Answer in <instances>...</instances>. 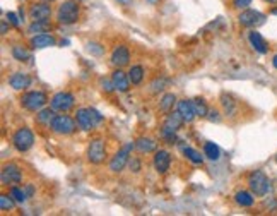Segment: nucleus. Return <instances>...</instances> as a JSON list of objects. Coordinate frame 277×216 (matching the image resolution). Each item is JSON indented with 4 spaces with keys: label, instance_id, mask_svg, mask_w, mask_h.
I'll list each match as a JSON object with an SVG mask.
<instances>
[{
    "label": "nucleus",
    "instance_id": "nucleus-37",
    "mask_svg": "<svg viewBox=\"0 0 277 216\" xmlns=\"http://www.w3.org/2000/svg\"><path fill=\"white\" fill-rule=\"evenodd\" d=\"M128 163H130V170L132 172H138L141 170V161H138L137 158H132V160H128Z\"/></svg>",
    "mask_w": 277,
    "mask_h": 216
},
{
    "label": "nucleus",
    "instance_id": "nucleus-9",
    "mask_svg": "<svg viewBox=\"0 0 277 216\" xmlns=\"http://www.w3.org/2000/svg\"><path fill=\"white\" fill-rule=\"evenodd\" d=\"M238 22L245 28H258L265 22V14L255 11V9H245L238 16Z\"/></svg>",
    "mask_w": 277,
    "mask_h": 216
},
{
    "label": "nucleus",
    "instance_id": "nucleus-19",
    "mask_svg": "<svg viewBox=\"0 0 277 216\" xmlns=\"http://www.w3.org/2000/svg\"><path fill=\"white\" fill-rule=\"evenodd\" d=\"M57 45V40L53 38L52 34H47V33H39V34H34L31 38V47L33 48H48V47H55Z\"/></svg>",
    "mask_w": 277,
    "mask_h": 216
},
{
    "label": "nucleus",
    "instance_id": "nucleus-33",
    "mask_svg": "<svg viewBox=\"0 0 277 216\" xmlns=\"http://www.w3.org/2000/svg\"><path fill=\"white\" fill-rule=\"evenodd\" d=\"M11 196L14 197L16 202H24L28 199V194H26L24 189H19V187H12L11 189Z\"/></svg>",
    "mask_w": 277,
    "mask_h": 216
},
{
    "label": "nucleus",
    "instance_id": "nucleus-13",
    "mask_svg": "<svg viewBox=\"0 0 277 216\" xmlns=\"http://www.w3.org/2000/svg\"><path fill=\"white\" fill-rule=\"evenodd\" d=\"M111 83H113L115 89L120 93H127L128 89H130V84H132L130 79H128V74H125L120 67L113 72V74H111Z\"/></svg>",
    "mask_w": 277,
    "mask_h": 216
},
{
    "label": "nucleus",
    "instance_id": "nucleus-2",
    "mask_svg": "<svg viewBox=\"0 0 277 216\" xmlns=\"http://www.w3.org/2000/svg\"><path fill=\"white\" fill-rule=\"evenodd\" d=\"M248 187L255 196L262 197L269 192L270 180L265 173L262 172V170H255V172H252L248 175Z\"/></svg>",
    "mask_w": 277,
    "mask_h": 216
},
{
    "label": "nucleus",
    "instance_id": "nucleus-21",
    "mask_svg": "<svg viewBox=\"0 0 277 216\" xmlns=\"http://www.w3.org/2000/svg\"><path fill=\"white\" fill-rule=\"evenodd\" d=\"M135 148L141 153H153L158 148V142L153 137H138L135 141Z\"/></svg>",
    "mask_w": 277,
    "mask_h": 216
},
{
    "label": "nucleus",
    "instance_id": "nucleus-11",
    "mask_svg": "<svg viewBox=\"0 0 277 216\" xmlns=\"http://www.w3.org/2000/svg\"><path fill=\"white\" fill-rule=\"evenodd\" d=\"M52 16V6L47 2H38L29 7V17L33 21H48Z\"/></svg>",
    "mask_w": 277,
    "mask_h": 216
},
{
    "label": "nucleus",
    "instance_id": "nucleus-28",
    "mask_svg": "<svg viewBox=\"0 0 277 216\" xmlns=\"http://www.w3.org/2000/svg\"><path fill=\"white\" fill-rule=\"evenodd\" d=\"M183 155H185L187 158H189L192 163H195V165H202V161H204V156L200 155L197 150H194V148H190V146L183 148Z\"/></svg>",
    "mask_w": 277,
    "mask_h": 216
},
{
    "label": "nucleus",
    "instance_id": "nucleus-44",
    "mask_svg": "<svg viewBox=\"0 0 277 216\" xmlns=\"http://www.w3.org/2000/svg\"><path fill=\"white\" fill-rule=\"evenodd\" d=\"M270 12H272V14H274V16H277V9H272Z\"/></svg>",
    "mask_w": 277,
    "mask_h": 216
},
{
    "label": "nucleus",
    "instance_id": "nucleus-41",
    "mask_svg": "<svg viewBox=\"0 0 277 216\" xmlns=\"http://www.w3.org/2000/svg\"><path fill=\"white\" fill-rule=\"evenodd\" d=\"M272 65H274V67H275V69H277V53H275V55H274V57H272Z\"/></svg>",
    "mask_w": 277,
    "mask_h": 216
},
{
    "label": "nucleus",
    "instance_id": "nucleus-24",
    "mask_svg": "<svg viewBox=\"0 0 277 216\" xmlns=\"http://www.w3.org/2000/svg\"><path fill=\"white\" fill-rule=\"evenodd\" d=\"M221 105H222V108H224L226 115L233 117L236 114V103H235L233 98L229 96V94H226V93L221 94Z\"/></svg>",
    "mask_w": 277,
    "mask_h": 216
},
{
    "label": "nucleus",
    "instance_id": "nucleus-26",
    "mask_svg": "<svg viewBox=\"0 0 277 216\" xmlns=\"http://www.w3.org/2000/svg\"><path fill=\"white\" fill-rule=\"evenodd\" d=\"M175 103H176V96H175V94H173V93H166L163 98H161V101H159V110L164 112V114H168V112L171 110Z\"/></svg>",
    "mask_w": 277,
    "mask_h": 216
},
{
    "label": "nucleus",
    "instance_id": "nucleus-40",
    "mask_svg": "<svg viewBox=\"0 0 277 216\" xmlns=\"http://www.w3.org/2000/svg\"><path fill=\"white\" fill-rule=\"evenodd\" d=\"M6 33H7V22L2 21V34H6Z\"/></svg>",
    "mask_w": 277,
    "mask_h": 216
},
{
    "label": "nucleus",
    "instance_id": "nucleus-14",
    "mask_svg": "<svg viewBox=\"0 0 277 216\" xmlns=\"http://www.w3.org/2000/svg\"><path fill=\"white\" fill-rule=\"evenodd\" d=\"M128 60H130V52H128V48L125 47V45H118V47L111 52V64L115 67L122 69V67L128 64Z\"/></svg>",
    "mask_w": 277,
    "mask_h": 216
},
{
    "label": "nucleus",
    "instance_id": "nucleus-31",
    "mask_svg": "<svg viewBox=\"0 0 277 216\" xmlns=\"http://www.w3.org/2000/svg\"><path fill=\"white\" fill-rule=\"evenodd\" d=\"M16 199L12 196H7V194H2L0 196V209L2 211H11V209H14V202Z\"/></svg>",
    "mask_w": 277,
    "mask_h": 216
},
{
    "label": "nucleus",
    "instance_id": "nucleus-22",
    "mask_svg": "<svg viewBox=\"0 0 277 216\" xmlns=\"http://www.w3.org/2000/svg\"><path fill=\"white\" fill-rule=\"evenodd\" d=\"M183 117L180 115V112H175V114H169L168 117H166V120H164V127H168V129H171V130H176L181 127L183 125Z\"/></svg>",
    "mask_w": 277,
    "mask_h": 216
},
{
    "label": "nucleus",
    "instance_id": "nucleus-3",
    "mask_svg": "<svg viewBox=\"0 0 277 216\" xmlns=\"http://www.w3.org/2000/svg\"><path fill=\"white\" fill-rule=\"evenodd\" d=\"M77 127H79L77 122L69 115H55V119L52 120V125H50L53 132L60 134V136H70V134L75 132Z\"/></svg>",
    "mask_w": 277,
    "mask_h": 216
},
{
    "label": "nucleus",
    "instance_id": "nucleus-38",
    "mask_svg": "<svg viewBox=\"0 0 277 216\" xmlns=\"http://www.w3.org/2000/svg\"><path fill=\"white\" fill-rule=\"evenodd\" d=\"M207 117H209V120H212V122H219V114L216 110H209Z\"/></svg>",
    "mask_w": 277,
    "mask_h": 216
},
{
    "label": "nucleus",
    "instance_id": "nucleus-23",
    "mask_svg": "<svg viewBox=\"0 0 277 216\" xmlns=\"http://www.w3.org/2000/svg\"><path fill=\"white\" fill-rule=\"evenodd\" d=\"M53 119H55V110H53V108H41V110L38 112V115H36L38 122L41 125H48V127L52 125Z\"/></svg>",
    "mask_w": 277,
    "mask_h": 216
},
{
    "label": "nucleus",
    "instance_id": "nucleus-45",
    "mask_svg": "<svg viewBox=\"0 0 277 216\" xmlns=\"http://www.w3.org/2000/svg\"><path fill=\"white\" fill-rule=\"evenodd\" d=\"M149 2H154V0H149Z\"/></svg>",
    "mask_w": 277,
    "mask_h": 216
},
{
    "label": "nucleus",
    "instance_id": "nucleus-10",
    "mask_svg": "<svg viewBox=\"0 0 277 216\" xmlns=\"http://www.w3.org/2000/svg\"><path fill=\"white\" fill-rule=\"evenodd\" d=\"M74 103H75L74 94H70L67 91H60L52 98L50 105L55 112H62V114H65V112H69L70 108L74 106Z\"/></svg>",
    "mask_w": 277,
    "mask_h": 216
},
{
    "label": "nucleus",
    "instance_id": "nucleus-17",
    "mask_svg": "<svg viewBox=\"0 0 277 216\" xmlns=\"http://www.w3.org/2000/svg\"><path fill=\"white\" fill-rule=\"evenodd\" d=\"M9 84L16 91H22V89L31 86V78L28 74H22V72H14V74L9 78Z\"/></svg>",
    "mask_w": 277,
    "mask_h": 216
},
{
    "label": "nucleus",
    "instance_id": "nucleus-46",
    "mask_svg": "<svg viewBox=\"0 0 277 216\" xmlns=\"http://www.w3.org/2000/svg\"><path fill=\"white\" fill-rule=\"evenodd\" d=\"M47 2H52V0H47Z\"/></svg>",
    "mask_w": 277,
    "mask_h": 216
},
{
    "label": "nucleus",
    "instance_id": "nucleus-12",
    "mask_svg": "<svg viewBox=\"0 0 277 216\" xmlns=\"http://www.w3.org/2000/svg\"><path fill=\"white\" fill-rule=\"evenodd\" d=\"M22 180V173L19 170V166L9 163L2 168V184L9 186V184H19Z\"/></svg>",
    "mask_w": 277,
    "mask_h": 216
},
{
    "label": "nucleus",
    "instance_id": "nucleus-32",
    "mask_svg": "<svg viewBox=\"0 0 277 216\" xmlns=\"http://www.w3.org/2000/svg\"><path fill=\"white\" fill-rule=\"evenodd\" d=\"M194 105H195V112H197V117H207L209 108H207V105H205L204 100L197 98V100L194 101Z\"/></svg>",
    "mask_w": 277,
    "mask_h": 216
},
{
    "label": "nucleus",
    "instance_id": "nucleus-15",
    "mask_svg": "<svg viewBox=\"0 0 277 216\" xmlns=\"http://www.w3.org/2000/svg\"><path fill=\"white\" fill-rule=\"evenodd\" d=\"M169 165H171V156H169L168 151L159 150L156 151L154 155V168L158 173H166L169 170Z\"/></svg>",
    "mask_w": 277,
    "mask_h": 216
},
{
    "label": "nucleus",
    "instance_id": "nucleus-20",
    "mask_svg": "<svg viewBox=\"0 0 277 216\" xmlns=\"http://www.w3.org/2000/svg\"><path fill=\"white\" fill-rule=\"evenodd\" d=\"M255 194L253 192H248V191H240L235 194V201L236 204H240L241 208H250V206H253V202H255Z\"/></svg>",
    "mask_w": 277,
    "mask_h": 216
},
{
    "label": "nucleus",
    "instance_id": "nucleus-43",
    "mask_svg": "<svg viewBox=\"0 0 277 216\" xmlns=\"http://www.w3.org/2000/svg\"><path fill=\"white\" fill-rule=\"evenodd\" d=\"M265 2H267V4H272V6H275L277 0H265Z\"/></svg>",
    "mask_w": 277,
    "mask_h": 216
},
{
    "label": "nucleus",
    "instance_id": "nucleus-1",
    "mask_svg": "<svg viewBox=\"0 0 277 216\" xmlns=\"http://www.w3.org/2000/svg\"><path fill=\"white\" fill-rule=\"evenodd\" d=\"M75 122H77L79 129L93 130L103 122V115L95 108H79L75 114Z\"/></svg>",
    "mask_w": 277,
    "mask_h": 216
},
{
    "label": "nucleus",
    "instance_id": "nucleus-27",
    "mask_svg": "<svg viewBox=\"0 0 277 216\" xmlns=\"http://www.w3.org/2000/svg\"><path fill=\"white\" fill-rule=\"evenodd\" d=\"M204 153H205V156H207L209 160H212V161H217L219 158H221V150H219V146L217 144H214V142H205Z\"/></svg>",
    "mask_w": 277,
    "mask_h": 216
},
{
    "label": "nucleus",
    "instance_id": "nucleus-35",
    "mask_svg": "<svg viewBox=\"0 0 277 216\" xmlns=\"http://www.w3.org/2000/svg\"><path fill=\"white\" fill-rule=\"evenodd\" d=\"M7 19L12 26H16V28H19L21 26V19L14 14V12H7Z\"/></svg>",
    "mask_w": 277,
    "mask_h": 216
},
{
    "label": "nucleus",
    "instance_id": "nucleus-4",
    "mask_svg": "<svg viewBox=\"0 0 277 216\" xmlns=\"http://www.w3.org/2000/svg\"><path fill=\"white\" fill-rule=\"evenodd\" d=\"M57 19L60 24H74L79 19V6L74 0H65L57 11Z\"/></svg>",
    "mask_w": 277,
    "mask_h": 216
},
{
    "label": "nucleus",
    "instance_id": "nucleus-5",
    "mask_svg": "<svg viewBox=\"0 0 277 216\" xmlns=\"http://www.w3.org/2000/svg\"><path fill=\"white\" fill-rule=\"evenodd\" d=\"M48 103V96L43 91H29L22 94L21 105L29 112H39Z\"/></svg>",
    "mask_w": 277,
    "mask_h": 216
},
{
    "label": "nucleus",
    "instance_id": "nucleus-29",
    "mask_svg": "<svg viewBox=\"0 0 277 216\" xmlns=\"http://www.w3.org/2000/svg\"><path fill=\"white\" fill-rule=\"evenodd\" d=\"M47 29H50V22L48 21H33L28 28V33H31V34L44 33Z\"/></svg>",
    "mask_w": 277,
    "mask_h": 216
},
{
    "label": "nucleus",
    "instance_id": "nucleus-42",
    "mask_svg": "<svg viewBox=\"0 0 277 216\" xmlns=\"http://www.w3.org/2000/svg\"><path fill=\"white\" fill-rule=\"evenodd\" d=\"M118 2H120V4H123V6H128V4H130L132 0H118Z\"/></svg>",
    "mask_w": 277,
    "mask_h": 216
},
{
    "label": "nucleus",
    "instance_id": "nucleus-34",
    "mask_svg": "<svg viewBox=\"0 0 277 216\" xmlns=\"http://www.w3.org/2000/svg\"><path fill=\"white\" fill-rule=\"evenodd\" d=\"M161 136H163V139L166 141L168 144H173L176 141V132L168 127H163V130H161Z\"/></svg>",
    "mask_w": 277,
    "mask_h": 216
},
{
    "label": "nucleus",
    "instance_id": "nucleus-16",
    "mask_svg": "<svg viewBox=\"0 0 277 216\" xmlns=\"http://www.w3.org/2000/svg\"><path fill=\"white\" fill-rule=\"evenodd\" d=\"M248 42L252 45V48L258 53H262V55H265L267 52H269V45L263 40V36L258 33V31H250L248 33Z\"/></svg>",
    "mask_w": 277,
    "mask_h": 216
},
{
    "label": "nucleus",
    "instance_id": "nucleus-39",
    "mask_svg": "<svg viewBox=\"0 0 277 216\" xmlns=\"http://www.w3.org/2000/svg\"><path fill=\"white\" fill-rule=\"evenodd\" d=\"M24 191H26V194H28V197H31V196H33V192H34V189H33V186H31V184H28Z\"/></svg>",
    "mask_w": 277,
    "mask_h": 216
},
{
    "label": "nucleus",
    "instance_id": "nucleus-36",
    "mask_svg": "<svg viewBox=\"0 0 277 216\" xmlns=\"http://www.w3.org/2000/svg\"><path fill=\"white\" fill-rule=\"evenodd\" d=\"M250 4H252V0H233V6L236 9H247Z\"/></svg>",
    "mask_w": 277,
    "mask_h": 216
},
{
    "label": "nucleus",
    "instance_id": "nucleus-6",
    "mask_svg": "<svg viewBox=\"0 0 277 216\" xmlns=\"http://www.w3.org/2000/svg\"><path fill=\"white\" fill-rule=\"evenodd\" d=\"M12 144H14L16 150L21 151V153L29 151L34 144V134L31 132V129L22 127L19 130H16L14 137H12Z\"/></svg>",
    "mask_w": 277,
    "mask_h": 216
},
{
    "label": "nucleus",
    "instance_id": "nucleus-25",
    "mask_svg": "<svg viewBox=\"0 0 277 216\" xmlns=\"http://www.w3.org/2000/svg\"><path fill=\"white\" fill-rule=\"evenodd\" d=\"M128 79H130V83L133 86H137V84L142 83V79H144V67L142 65H133L130 70H128Z\"/></svg>",
    "mask_w": 277,
    "mask_h": 216
},
{
    "label": "nucleus",
    "instance_id": "nucleus-8",
    "mask_svg": "<svg viewBox=\"0 0 277 216\" xmlns=\"http://www.w3.org/2000/svg\"><path fill=\"white\" fill-rule=\"evenodd\" d=\"M87 160L93 165H101L106 160V146L103 139H93L87 146Z\"/></svg>",
    "mask_w": 277,
    "mask_h": 216
},
{
    "label": "nucleus",
    "instance_id": "nucleus-30",
    "mask_svg": "<svg viewBox=\"0 0 277 216\" xmlns=\"http://www.w3.org/2000/svg\"><path fill=\"white\" fill-rule=\"evenodd\" d=\"M12 57H14L16 60H19V62H26V60H29L31 58V53L26 50L24 47H14L12 48Z\"/></svg>",
    "mask_w": 277,
    "mask_h": 216
},
{
    "label": "nucleus",
    "instance_id": "nucleus-7",
    "mask_svg": "<svg viewBox=\"0 0 277 216\" xmlns=\"http://www.w3.org/2000/svg\"><path fill=\"white\" fill-rule=\"evenodd\" d=\"M133 148H135V142H127L122 150H120L117 155L111 158V161H110L111 172H115V173L122 172V170L125 168V165L128 163V160H130V153H132Z\"/></svg>",
    "mask_w": 277,
    "mask_h": 216
},
{
    "label": "nucleus",
    "instance_id": "nucleus-18",
    "mask_svg": "<svg viewBox=\"0 0 277 216\" xmlns=\"http://www.w3.org/2000/svg\"><path fill=\"white\" fill-rule=\"evenodd\" d=\"M178 112H180V115L183 117V120H185V122H194L195 117H197L195 105H194V101H190V100L178 101Z\"/></svg>",
    "mask_w": 277,
    "mask_h": 216
}]
</instances>
